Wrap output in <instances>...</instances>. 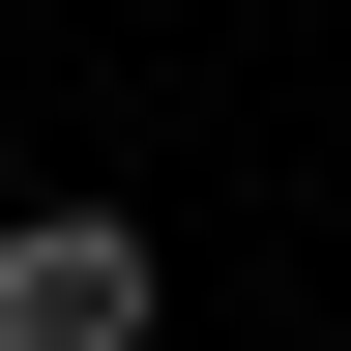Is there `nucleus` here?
Instances as JSON below:
<instances>
[{
  "label": "nucleus",
  "instance_id": "nucleus-1",
  "mask_svg": "<svg viewBox=\"0 0 351 351\" xmlns=\"http://www.w3.org/2000/svg\"><path fill=\"white\" fill-rule=\"evenodd\" d=\"M176 263L117 234V205H0V351H147Z\"/></svg>",
  "mask_w": 351,
  "mask_h": 351
}]
</instances>
